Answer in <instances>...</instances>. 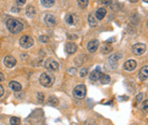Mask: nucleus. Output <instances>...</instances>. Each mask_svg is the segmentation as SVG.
<instances>
[{
    "label": "nucleus",
    "instance_id": "1",
    "mask_svg": "<svg viewBox=\"0 0 148 125\" xmlns=\"http://www.w3.org/2000/svg\"><path fill=\"white\" fill-rule=\"evenodd\" d=\"M7 28L9 29V31L12 34H18L24 29V25L22 22H19L18 19H9L7 21Z\"/></svg>",
    "mask_w": 148,
    "mask_h": 125
},
{
    "label": "nucleus",
    "instance_id": "2",
    "mask_svg": "<svg viewBox=\"0 0 148 125\" xmlns=\"http://www.w3.org/2000/svg\"><path fill=\"white\" fill-rule=\"evenodd\" d=\"M54 81H55V77L51 72H44L40 76V83H41V85L45 87L52 86L54 84Z\"/></svg>",
    "mask_w": 148,
    "mask_h": 125
},
{
    "label": "nucleus",
    "instance_id": "3",
    "mask_svg": "<svg viewBox=\"0 0 148 125\" xmlns=\"http://www.w3.org/2000/svg\"><path fill=\"white\" fill-rule=\"evenodd\" d=\"M87 93V87L84 84H78L74 87L73 90V96L75 97L76 99H83L85 98Z\"/></svg>",
    "mask_w": 148,
    "mask_h": 125
},
{
    "label": "nucleus",
    "instance_id": "4",
    "mask_svg": "<svg viewBox=\"0 0 148 125\" xmlns=\"http://www.w3.org/2000/svg\"><path fill=\"white\" fill-rule=\"evenodd\" d=\"M19 44L20 47L24 49H29L34 45V39L30 36H23L20 40H19Z\"/></svg>",
    "mask_w": 148,
    "mask_h": 125
},
{
    "label": "nucleus",
    "instance_id": "5",
    "mask_svg": "<svg viewBox=\"0 0 148 125\" xmlns=\"http://www.w3.org/2000/svg\"><path fill=\"white\" fill-rule=\"evenodd\" d=\"M122 55L119 53L112 54L110 57H109V66L111 68H116L117 67V64L119 62V59H121Z\"/></svg>",
    "mask_w": 148,
    "mask_h": 125
},
{
    "label": "nucleus",
    "instance_id": "6",
    "mask_svg": "<svg viewBox=\"0 0 148 125\" xmlns=\"http://www.w3.org/2000/svg\"><path fill=\"white\" fill-rule=\"evenodd\" d=\"M44 66H45V68L47 70H51V71H56V70H58V68H59L58 62L55 59H53V58H48L47 61L45 62V64H44Z\"/></svg>",
    "mask_w": 148,
    "mask_h": 125
},
{
    "label": "nucleus",
    "instance_id": "7",
    "mask_svg": "<svg viewBox=\"0 0 148 125\" xmlns=\"http://www.w3.org/2000/svg\"><path fill=\"white\" fill-rule=\"evenodd\" d=\"M132 52L135 55H143L146 52V45L144 43H135L132 47Z\"/></svg>",
    "mask_w": 148,
    "mask_h": 125
},
{
    "label": "nucleus",
    "instance_id": "8",
    "mask_svg": "<svg viewBox=\"0 0 148 125\" xmlns=\"http://www.w3.org/2000/svg\"><path fill=\"white\" fill-rule=\"evenodd\" d=\"M98 47H99V41L98 40H91L88 42L87 44V50H88V52L89 53H95L97 50H98Z\"/></svg>",
    "mask_w": 148,
    "mask_h": 125
},
{
    "label": "nucleus",
    "instance_id": "9",
    "mask_svg": "<svg viewBox=\"0 0 148 125\" xmlns=\"http://www.w3.org/2000/svg\"><path fill=\"white\" fill-rule=\"evenodd\" d=\"M136 66H137V64L133 59H129V61H127L124 64V70H127V71H132V70H134L136 68Z\"/></svg>",
    "mask_w": 148,
    "mask_h": 125
},
{
    "label": "nucleus",
    "instance_id": "10",
    "mask_svg": "<svg viewBox=\"0 0 148 125\" xmlns=\"http://www.w3.org/2000/svg\"><path fill=\"white\" fill-rule=\"evenodd\" d=\"M5 65L8 68H13L16 65V59L13 56H7L5 58Z\"/></svg>",
    "mask_w": 148,
    "mask_h": 125
},
{
    "label": "nucleus",
    "instance_id": "11",
    "mask_svg": "<svg viewBox=\"0 0 148 125\" xmlns=\"http://www.w3.org/2000/svg\"><path fill=\"white\" fill-rule=\"evenodd\" d=\"M101 74H102V72L100 71V69L99 68H97L96 70H93V71L90 73V81L91 82H96L98 80H100V77Z\"/></svg>",
    "mask_w": 148,
    "mask_h": 125
},
{
    "label": "nucleus",
    "instance_id": "12",
    "mask_svg": "<svg viewBox=\"0 0 148 125\" xmlns=\"http://www.w3.org/2000/svg\"><path fill=\"white\" fill-rule=\"evenodd\" d=\"M44 21H45V23H46L47 26H55L56 25V17L53 14H47L45 16Z\"/></svg>",
    "mask_w": 148,
    "mask_h": 125
},
{
    "label": "nucleus",
    "instance_id": "13",
    "mask_svg": "<svg viewBox=\"0 0 148 125\" xmlns=\"http://www.w3.org/2000/svg\"><path fill=\"white\" fill-rule=\"evenodd\" d=\"M139 80H142V81H145L146 79L148 78V66H145L143 67L139 72Z\"/></svg>",
    "mask_w": 148,
    "mask_h": 125
},
{
    "label": "nucleus",
    "instance_id": "14",
    "mask_svg": "<svg viewBox=\"0 0 148 125\" xmlns=\"http://www.w3.org/2000/svg\"><path fill=\"white\" fill-rule=\"evenodd\" d=\"M76 50H77L76 44H75V43H72V42H71V43H68L67 47H66V51H67L68 54L75 53V52H76Z\"/></svg>",
    "mask_w": 148,
    "mask_h": 125
},
{
    "label": "nucleus",
    "instance_id": "15",
    "mask_svg": "<svg viewBox=\"0 0 148 125\" xmlns=\"http://www.w3.org/2000/svg\"><path fill=\"white\" fill-rule=\"evenodd\" d=\"M9 86H10V88H12V90L15 92L22 91V85H20V83H18V82H16V81H11L9 84Z\"/></svg>",
    "mask_w": 148,
    "mask_h": 125
},
{
    "label": "nucleus",
    "instance_id": "16",
    "mask_svg": "<svg viewBox=\"0 0 148 125\" xmlns=\"http://www.w3.org/2000/svg\"><path fill=\"white\" fill-rule=\"evenodd\" d=\"M76 16L74 14H68L67 16H66V22H67L69 25H75L76 24Z\"/></svg>",
    "mask_w": 148,
    "mask_h": 125
},
{
    "label": "nucleus",
    "instance_id": "17",
    "mask_svg": "<svg viewBox=\"0 0 148 125\" xmlns=\"http://www.w3.org/2000/svg\"><path fill=\"white\" fill-rule=\"evenodd\" d=\"M105 15H106V9H105V8H100V9L97 10L96 17L98 19H103Z\"/></svg>",
    "mask_w": 148,
    "mask_h": 125
},
{
    "label": "nucleus",
    "instance_id": "18",
    "mask_svg": "<svg viewBox=\"0 0 148 125\" xmlns=\"http://www.w3.org/2000/svg\"><path fill=\"white\" fill-rule=\"evenodd\" d=\"M100 82L102 84H109L111 82V77L109 74H105V73H102L100 77Z\"/></svg>",
    "mask_w": 148,
    "mask_h": 125
},
{
    "label": "nucleus",
    "instance_id": "19",
    "mask_svg": "<svg viewBox=\"0 0 148 125\" xmlns=\"http://www.w3.org/2000/svg\"><path fill=\"white\" fill-rule=\"evenodd\" d=\"M26 14H27V16H29V17H34V15H36V9H34V7L29 5V7L26 8Z\"/></svg>",
    "mask_w": 148,
    "mask_h": 125
},
{
    "label": "nucleus",
    "instance_id": "20",
    "mask_svg": "<svg viewBox=\"0 0 148 125\" xmlns=\"http://www.w3.org/2000/svg\"><path fill=\"white\" fill-rule=\"evenodd\" d=\"M55 3V0H41V5L45 8H51Z\"/></svg>",
    "mask_w": 148,
    "mask_h": 125
},
{
    "label": "nucleus",
    "instance_id": "21",
    "mask_svg": "<svg viewBox=\"0 0 148 125\" xmlns=\"http://www.w3.org/2000/svg\"><path fill=\"white\" fill-rule=\"evenodd\" d=\"M113 51V48H112V45H103L102 49H101V53L102 54H110L111 52Z\"/></svg>",
    "mask_w": 148,
    "mask_h": 125
},
{
    "label": "nucleus",
    "instance_id": "22",
    "mask_svg": "<svg viewBox=\"0 0 148 125\" xmlns=\"http://www.w3.org/2000/svg\"><path fill=\"white\" fill-rule=\"evenodd\" d=\"M88 22H89V25H90L91 27H96L98 23H97V19L93 17V15H89L88 16Z\"/></svg>",
    "mask_w": 148,
    "mask_h": 125
},
{
    "label": "nucleus",
    "instance_id": "23",
    "mask_svg": "<svg viewBox=\"0 0 148 125\" xmlns=\"http://www.w3.org/2000/svg\"><path fill=\"white\" fill-rule=\"evenodd\" d=\"M10 124L11 125H19L20 124V120H19V118L12 116V118L10 119Z\"/></svg>",
    "mask_w": 148,
    "mask_h": 125
},
{
    "label": "nucleus",
    "instance_id": "24",
    "mask_svg": "<svg viewBox=\"0 0 148 125\" xmlns=\"http://www.w3.org/2000/svg\"><path fill=\"white\" fill-rule=\"evenodd\" d=\"M57 104H58V100L56 97H49L48 105H51V106H57Z\"/></svg>",
    "mask_w": 148,
    "mask_h": 125
},
{
    "label": "nucleus",
    "instance_id": "25",
    "mask_svg": "<svg viewBox=\"0 0 148 125\" xmlns=\"http://www.w3.org/2000/svg\"><path fill=\"white\" fill-rule=\"evenodd\" d=\"M77 2L81 8H86L88 5V0H77Z\"/></svg>",
    "mask_w": 148,
    "mask_h": 125
},
{
    "label": "nucleus",
    "instance_id": "26",
    "mask_svg": "<svg viewBox=\"0 0 148 125\" xmlns=\"http://www.w3.org/2000/svg\"><path fill=\"white\" fill-rule=\"evenodd\" d=\"M142 110L144 112H148V100H144L142 105Z\"/></svg>",
    "mask_w": 148,
    "mask_h": 125
},
{
    "label": "nucleus",
    "instance_id": "27",
    "mask_svg": "<svg viewBox=\"0 0 148 125\" xmlns=\"http://www.w3.org/2000/svg\"><path fill=\"white\" fill-rule=\"evenodd\" d=\"M144 96H145L144 93H139V94H137V96H136V102H141V101L144 99Z\"/></svg>",
    "mask_w": 148,
    "mask_h": 125
},
{
    "label": "nucleus",
    "instance_id": "28",
    "mask_svg": "<svg viewBox=\"0 0 148 125\" xmlns=\"http://www.w3.org/2000/svg\"><path fill=\"white\" fill-rule=\"evenodd\" d=\"M87 71H88V69H87V68H83L81 71H80V77L84 78L87 74Z\"/></svg>",
    "mask_w": 148,
    "mask_h": 125
},
{
    "label": "nucleus",
    "instance_id": "29",
    "mask_svg": "<svg viewBox=\"0 0 148 125\" xmlns=\"http://www.w3.org/2000/svg\"><path fill=\"white\" fill-rule=\"evenodd\" d=\"M39 40H40L41 42H43V43H46L48 41V37L47 36H41V37L39 38Z\"/></svg>",
    "mask_w": 148,
    "mask_h": 125
},
{
    "label": "nucleus",
    "instance_id": "30",
    "mask_svg": "<svg viewBox=\"0 0 148 125\" xmlns=\"http://www.w3.org/2000/svg\"><path fill=\"white\" fill-rule=\"evenodd\" d=\"M38 100L40 101V102L44 100V95H43V93H38Z\"/></svg>",
    "mask_w": 148,
    "mask_h": 125
},
{
    "label": "nucleus",
    "instance_id": "31",
    "mask_svg": "<svg viewBox=\"0 0 148 125\" xmlns=\"http://www.w3.org/2000/svg\"><path fill=\"white\" fill-rule=\"evenodd\" d=\"M17 5H24L26 3V0H15Z\"/></svg>",
    "mask_w": 148,
    "mask_h": 125
},
{
    "label": "nucleus",
    "instance_id": "32",
    "mask_svg": "<svg viewBox=\"0 0 148 125\" xmlns=\"http://www.w3.org/2000/svg\"><path fill=\"white\" fill-rule=\"evenodd\" d=\"M68 38L70 39V40H74V39L77 38V36L76 35H69V36H68Z\"/></svg>",
    "mask_w": 148,
    "mask_h": 125
},
{
    "label": "nucleus",
    "instance_id": "33",
    "mask_svg": "<svg viewBox=\"0 0 148 125\" xmlns=\"http://www.w3.org/2000/svg\"><path fill=\"white\" fill-rule=\"evenodd\" d=\"M3 94H5V87L0 86V96H3Z\"/></svg>",
    "mask_w": 148,
    "mask_h": 125
},
{
    "label": "nucleus",
    "instance_id": "34",
    "mask_svg": "<svg viewBox=\"0 0 148 125\" xmlns=\"http://www.w3.org/2000/svg\"><path fill=\"white\" fill-rule=\"evenodd\" d=\"M110 2H111V0H103L101 3H102V5H110Z\"/></svg>",
    "mask_w": 148,
    "mask_h": 125
},
{
    "label": "nucleus",
    "instance_id": "35",
    "mask_svg": "<svg viewBox=\"0 0 148 125\" xmlns=\"http://www.w3.org/2000/svg\"><path fill=\"white\" fill-rule=\"evenodd\" d=\"M0 81H1V82L5 81V76H3V73H2V72L0 73Z\"/></svg>",
    "mask_w": 148,
    "mask_h": 125
},
{
    "label": "nucleus",
    "instance_id": "36",
    "mask_svg": "<svg viewBox=\"0 0 148 125\" xmlns=\"http://www.w3.org/2000/svg\"><path fill=\"white\" fill-rule=\"evenodd\" d=\"M12 12H19V8H12Z\"/></svg>",
    "mask_w": 148,
    "mask_h": 125
},
{
    "label": "nucleus",
    "instance_id": "37",
    "mask_svg": "<svg viewBox=\"0 0 148 125\" xmlns=\"http://www.w3.org/2000/svg\"><path fill=\"white\" fill-rule=\"evenodd\" d=\"M130 2H132V3H135V2H137L139 0H129Z\"/></svg>",
    "mask_w": 148,
    "mask_h": 125
},
{
    "label": "nucleus",
    "instance_id": "38",
    "mask_svg": "<svg viewBox=\"0 0 148 125\" xmlns=\"http://www.w3.org/2000/svg\"><path fill=\"white\" fill-rule=\"evenodd\" d=\"M74 70H75V69L72 68V69H70V72H71V73H74Z\"/></svg>",
    "mask_w": 148,
    "mask_h": 125
},
{
    "label": "nucleus",
    "instance_id": "39",
    "mask_svg": "<svg viewBox=\"0 0 148 125\" xmlns=\"http://www.w3.org/2000/svg\"><path fill=\"white\" fill-rule=\"evenodd\" d=\"M144 2H146V3H148V0H143Z\"/></svg>",
    "mask_w": 148,
    "mask_h": 125
},
{
    "label": "nucleus",
    "instance_id": "40",
    "mask_svg": "<svg viewBox=\"0 0 148 125\" xmlns=\"http://www.w3.org/2000/svg\"><path fill=\"white\" fill-rule=\"evenodd\" d=\"M146 25H147V27H148V21H147V24H146Z\"/></svg>",
    "mask_w": 148,
    "mask_h": 125
}]
</instances>
